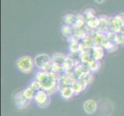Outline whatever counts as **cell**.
Wrapping results in <instances>:
<instances>
[{
    "mask_svg": "<svg viewBox=\"0 0 124 116\" xmlns=\"http://www.w3.org/2000/svg\"><path fill=\"white\" fill-rule=\"evenodd\" d=\"M33 91H35L36 92L37 91H39V90L42 89L41 88V85L39 84V82L38 80H35V81H33V82H32V84H30V86H29Z\"/></svg>",
    "mask_w": 124,
    "mask_h": 116,
    "instance_id": "obj_20",
    "label": "cell"
},
{
    "mask_svg": "<svg viewBox=\"0 0 124 116\" xmlns=\"http://www.w3.org/2000/svg\"><path fill=\"white\" fill-rule=\"evenodd\" d=\"M108 23L109 31L113 32L115 33H120L122 30V20L119 15L108 18Z\"/></svg>",
    "mask_w": 124,
    "mask_h": 116,
    "instance_id": "obj_5",
    "label": "cell"
},
{
    "mask_svg": "<svg viewBox=\"0 0 124 116\" xmlns=\"http://www.w3.org/2000/svg\"><path fill=\"white\" fill-rule=\"evenodd\" d=\"M75 66H76V61H74L71 57H66L65 62H64L62 65V68L65 73L69 71H72L75 67Z\"/></svg>",
    "mask_w": 124,
    "mask_h": 116,
    "instance_id": "obj_8",
    "label": "cell"
},
{
    "mask_svg": "<svg viewBox=\"0 0 124 116\" xmlns=\"http://www.w3.org/2000/svg\"><path fill=\"white\" fill-rule=\"evenodd\" d=\"M36 91H33V90L30 88L29 87L27 88L26 89H25L23 91V94L25 96V98H27V99H29V101H31L32 99H34V98H35V95H36Z\"/></svg>",
    "mask_w": 124,
    "mask_h": 116,
    "instance_id": "obj_17",
    "label": "cell"
},
{
    "mask_svg": "<svg viewBox=\"0 0 124 116\" xmlns=\"http://www.w3.org/2000/svg\"><path fill=\"white\" fill-rule=\"evenodd\" d=\"M65 59L66 57L62 54H55L51 58L53 63H56L61 66L63 65L64 62H65Z\"/></svg>",
    "mask_w": 124,
    "mask_h": 116,
    "instance_id": "obj_13",
    "label": "cell"
},
{
    "mask_svg": "<svg viewBox=\"0 0 124 116\" xmlns=\"http://www.w3.org/2000/svg\"><path fill=\"white\" fill-rule=\"evenodd\" d=\"M61 32L66 37H72L73 36L74 33V29L72 27L68 25H64L61 28Z\"/></svg>",
    "mask_w": 124,
    "mask_h": 116,
    "instance_id": "obj_14",
    "label": "cell"
},
{
    "mask_svg": "<svg viewBox=\"0 0 124 116\" xmlns=\"http://www.w3.org/2000/svg\"><path fill=\"white\" fill-rule=\"evenodd\" d=\"M34 61L29 56H24L20 57L16 62L17 68L24 74H29L30 73L34 67Z\"/></svg>",
    "mask_w": 124,
    "mask_h": 116,
    "instance_id": "obj_3",
    "label": "cell"
},
{
    "mask_svg": "<svg viewBox=\"0 0 124 116\" xmlns=\"http://www.w3.org/2000/svg\"><path fill=\"white\" fill-rule=\"evenodd\" d=\"M80 61L82 63L87 64L89 61H91V55L90 53H84V54H80Z\"/></svg>",
    "mask_w": 124,
    "mask_h": 116,
    "instance_id": "obj_19",
    "label": "cell"
},
{
    "mask_svg": "<svg viewBox=\"0 0 124 116\" xmlns=\"http://www.w3.org/2000/svg\"><path fill=\"white\" fill-rule=\"evenodd\" d=\"M49 94L48 92L42 89L37 91L36 93L35 98H34V100H35L37 105H39L41 108H45V107L48 106L50 101Z\"/></svg>",
    "mask_w": 124,
    "mask_h": 116,
    "instance_id": "obj_4",
    "label": "cell"
},
{
    "mask_svg": "<svg viewBox=\"0 0 124 116\" xmlns=\"http://www.w3.org/2000/svg\"><path fill=\"white\" fill-rule=\"evenodd\" d=\"M83 109L87 114H93L97 110V104L93 100H88L84 102Z\"/></svg>",
    "mask_w": 124,
    "mask_h": 116,
    "instance_id": "obj_7",
    "label": "cell"
},
{
    "mask_svg": "<svg viewBox=\"0 0 124 116\" xmlns=\"http://www.w3.org/2000/svg\"><path fill=\"white\" fill-rule=\"evenodd\" d=\"M83 16L85 19V22L95 17V10L93 9H86L83 12Z\"/></svg>",
    "mask_w": 124,
    "mask_h": 116,
    "instance_id": "obj_18",
    "label": "cell"
},
{
    "mask_svg": "<svg viewBox=\"0 0 124 116\" xmlns=\"http://www.w3.org/2000/svg\"><path fill=\"white\" fill-rule=\"evenodd\" d=\"M63 20L65 22L66 25L70 26V27H73L76 24V21H77V16L72 13L66 14L63 16Z\"/></svg>",
    "mask_w": 124,
    "mask_h": 116,
    "instance_id": "obj_11",
    "label": "cell"
},
{
    "mask_svg": "<svg viewBox=\"0 0 124 116\" xmlns=\"http://www.w3.org/2000/svg\"><path fill=\"white\" fill-rule=\"evenodd\" d=\"M30 101H29V99H27V98H25V96L24 95V94H23V91L18 92L15 95L16 105L20 109L26 108V107L29 105V102H30Z\"/></svg>",
    "mask_w": 124,
    "mask_h": 116,
    "instance_id": "obj_6",
    "label": "cell"
},
{
    "mask_svg": "<svg viewBox=\"0 0 124 116\" xmlns=\"http://www.w3.org/2000/svg\"><path fill=\"white\" fill-rule=\"evenodd\" d=\"M34 63L40 71H50L53 64L50 57L45 54L37 55L34 59Z\"/></svg>",
    "mask_w": 124,
    "mask_h": 116,
    "instance_id": "obj_2",
    "label": "cell"
},
{
    "mask_svg": "<svg viewBox=\"0 0 124 116\" xmlns=\"http://www.w3.org/2000/svg\"><path fill=\"white\" fill-rule=\"evenodd\" d=\"M100 65L101 64L100 63V61H96V60H94V59H92L91 61L87 63L89 71L92 72L97 71L99 70V68L100 67Z\"/></svg>",
    "mask_w": 124,
    "mask_h": 116,
    "instance_id": "obj_15",
    "label": "cell"
},
{
    "mask_svg": "<svg viewBox=\"0 0 124 116\" xmlns=\"http://www.w3.org/2000/svg\"><path fill=\"white\" fill-rule=\"evenodd\" d=\"M119 16L120 17V19L122 20V30H124V13L119 14Z\"/></svg>",
    "mask_w": 124,
    "mask_h": 116,
    "instance_id": "obj_21",
    "label": "cell"
},
{
    "mask_svg": "<svg viewBox=\"0 0 124 116\" xmlns=\"http://www.w3.org/2000/svg\"><path fill=\"white\" fill-rule=\"evenodd\" d=\"M60 91L61 95L63 98L65 99H70L72 97V95L74 94V92L72 91V89L71 88V86H68V87H64L62 88L59 90Z\"/></svg>",
    "mask_w": 124,
    "mask_h": 116,
    "instance_id": "obj_12",
    "label": "cell"
},
{
    "mask_svg": "<svg viewBox=\"0 0 124 116\" xmlns=\"http://www.w3.org/2000/svg\"><path fill=\"white\" fill-rule=\"evenodd\" d=\"M96 2H97V3H99V4H101V3H103L106 0H94Z\"/></svg>",
    "mask_w": 124,
    "mask_h": 116,
    "instance_id": "obj_22",
    "label": "cell"
},
{
    "mask_svg": "<svg viewBox=\"0 0 124 116\" xmlns=\"http://www.w3.org/2000/svg\"><path fill=\"white\" fill-rule=\"evenodd\" d=\"M85 24H86V26L90 29H97V28L99 27L100 19H99V18H97L96 16H95L94 18L86 21V22H85Z\"/></svg>",
    "mask_w": 124,
    "mask_h": 116,
    "instance_id": "obj_16",
    "label": "cell"
},
{
    "mask_svg": "<svg viewBox=\"0 0 124 116\" xmlns=\"http://www.w3.org/2000/svg\"><path fill=\"white\" fill-rule=\"evenodd\" d=\"M93 58L96 61H100L104 55L103 47L99 46H94L93 47Z\"/></svg>",
    "mask_w": 124,
    "mask_h": 116,
    "instance_id": "obj_9",
    "label": "cell"
},
{
    "mask_svg": "<svg viewBox=\"0 0 124 116\" xmlns=\"http://www.w3.org/2000/svg\"><path fill=\"white\" fill-rule=\"evenodd\" d=\"M78 80L80 81L81 83L85 84L88 85L89 83L92 82L93 80V74H91L90 71H86V72H84L81 74L79 77H78Z\"/></svg>",
    "mask_w": 124,
    "mask_h": 116,
    "instance_id": "obj_10",
    "label": "cell"
},
{
    "mask_svg": "<svg viewBox=\"0 0 124 116\" xmlns=\"http://www.w3.org/2000/svg\"><path fill=\"white\" fill-rule=\"evenodd\" d=\"M36 79L39 82L42 89L49 94H53L59 90V77L52 71H38L36 74Z\"/></svg>",
    "mask_w": 124,
    "mask_h": 116,
    "instance_id": "obj_1",
    "label": "cell"
}]
</instances>
